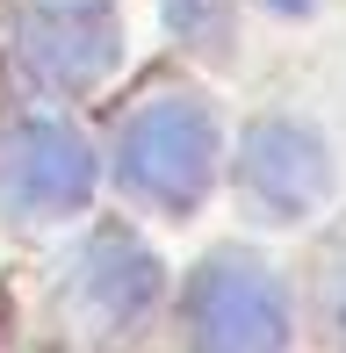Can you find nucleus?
<instances>
[{"label": "nucleus", "instance_id": "obj_1", "mask_svg": "<svg viewBox=\"0 0 346 353\" xmlns=\"http://www.w3.org/2000/svg\"><path fill=\"white\" fill-rule=\"evenodd\" d=\"M216 173V116L195 94H159V101L130 108L116 137V181L130 188L145 210L159 216H187L210 195Z\"/></svg>", "mask_w": 346, "mask_h": 353}, {"label": "nucleus", "instance_id": "obj_2", "mask_svg": "<svg viewBox=\"0 0 346 353\" xmlns=\"http://www.w3.org/2000/svg\"><path fill=\"white\" fill-rule=\"evenodd\" d=\"M187 339L195 353H281L289 346V296L260 260L216 252L187 274Z\"/></svg>", "mask_w": 346, "mask_h": 353}, {"label": "nucleus", "instance_id": "obj_3", "mask_svg": "<svg viewBox=\"0 0 346 353\" xmlns=\"http://www.w3.org/2000/svg\"><path fill=\"white\" fill-rule=\"evenodd\" d=\"M14 51L51 94H94L123 58L116 0H37L14 29Z\"/></svg>", "mask_w": 346, "mask_h": 353}, {"label": "nucleus", "instance_id": "obj_4", "mask_svg": "<svg viewBox=\"0 0 346 353\" xmlns=\"http://www.w3.org/2000/svg\"><path fill=\"white\" fill-rule=\"evenodd\" d=\"M94 195V152L80 130L29 116L0 137V202L14 216H65Z\"/></svg>", "mask_w": 346, "mask_h": 353}, {"label": "nucleus", "instance_id": "obj_5", "mask_svg": "<svg viewBox=\"0 0 346 353\" xmlns=\"http://www.w3.org/2000/svg\"><path fill=\"white\" fill-rule=\"evenodd\" d=\"M238 188L260 216H310L325 195H332V152L310 123H289V116H267L245 130L238 144Z\"/></svg>", "mask_w": 346, "mask_h": 353}, {"label": "nucleus", "instance_id": "obj_6", "mask_svg": "<svg viewBox=\"0 0 346 353\" xmlns=\"http://www.w3.org/2000/svg\"><path fill=\"white\" fill-rule=\"evenodd\" d=\"M80 296L94 303V317L108 332H137L145 310L159 303V260L130 231H101L87 245V260H80Z\"/></svg>", "mask_w": 346, "mask_h": 353}, {"label": "nucleus", "instance_id": "obj_7", "mask_svg": "<svg viewBox=\"0 0 346 353\" xmlns=\"http://www.w3.org/2000/svg\"><path fill=\"white\" fill-rule=\"evenodd\" d=\"M166 22L195 43H216V22H224V0H166Z\"/></svg>", "mask_w": 346, "mask_h": 353}]
</instances>
